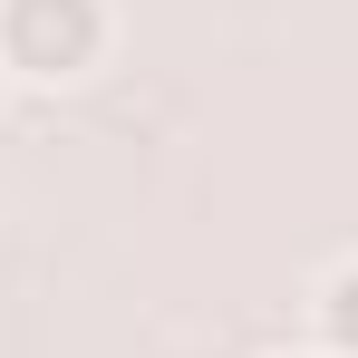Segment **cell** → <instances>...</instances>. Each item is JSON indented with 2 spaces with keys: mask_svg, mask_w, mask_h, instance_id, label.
Wrapping results in <instances>:
<instances>
[{
  "mask_svg": "<svg viewBox=\"0 0 358 358\" xmlns=\"http://www.w3.org/2000/svg\"><path fill=\"white\" fill-rule=\"evenodd\" d=\"M107 49L97 0H0V59L20 78H87Z\"/></svg>",
  "mask_w": 358,
  "mask_h": 358,
  "instance_id": "6da1fadb",
  "label": "cell"
},
{
  "mask_svg": "<svg viewBox=\"0 0 358 358\" xmlns=\"http://www.w3.org/2000/svg\"><path fill=\"white\" fill-rule=\"evenodd\" d=\"M320 339H329L339 358H358V262L329 271V291H320Z\"/></svg>",
  "mask_w": 358,
  "mask_h": 358,
  "instance_id": "7a4b0ae2",
  "label": "cell"
}]
</instances>
